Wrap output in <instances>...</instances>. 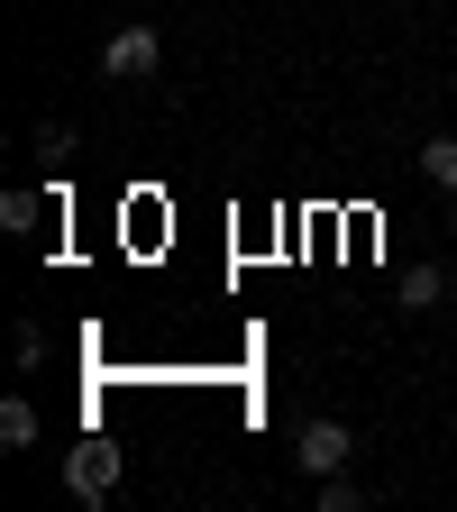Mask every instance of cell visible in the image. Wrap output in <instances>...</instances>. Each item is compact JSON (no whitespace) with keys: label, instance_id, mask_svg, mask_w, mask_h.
I'll return each instance as SVG.
<instances>
[{"label":"cell","instance_id":"1","mask_svg":"<svg viewBox=\"0 0 457 512\" xmlns=\"http://www.w3.org/2000/svg\"><path fill=\"white\" fill-rule=\"evenodd\" d=\"M156 64H165V37H156L147 19H128V28H110V46H101V74H110V83H147Z\"/></svg>","mask_w":457,"mask_h":512},{"label":"cell","instance_id":"2","mask_svg":"<svg viewBox=\"0 0 457 512\" xmlns=\"http://www.w3.org/2000/svg\"><path fill=\"white\" fill-rule=\"evenodd\" d=\"M119 476H128V448H110V439H83L74 458H64V485H74L83 503H110Z\"/></svg>","mask_w":457,"mask_h":512},{"label":"cell","instance_id":"3","mask_svg":"<svg viewBox=\"0 0 457 512\" xmlns=\"http://www.w3.org/2000/svg\"><path fill=\"white\" fill-rule=\"evenodd\" d=\"M293 458H302L311 476H339V467L357 458V439H348V421H302V439H293Z\"/></svg>","mask_w":457,"mask_h":512},{"label":"cell","instance_id":"4","mask_svg":"<svg viewBox=\"0 0 457 512\" xmlns=\"http://www.w3.org/2000/svg\"><path fill=\"white\" fill-rule=\"evenodd\" d=\"M0 448H37V403H28V394L0 403Z\"/></svg>","mask_w":457,"mask_h":512},{"label":"cell","instance_id":"5","mask_svg":"<svg viewBox=\"0 0 457 512\" xmlns=\"http://www.w3.org/2000/svg\"><path fill=\"white\" fill-rule=\"evenodd\" d=\"M421 174L439 183V192H457V138L439 128V138H421Z\"/></svg>","mask_w":457,"mask_h":512},{"label":"cell","instance_id":"6","mask_svg":"<svg viewBox=\"0 0 457 512\" xmlns=\"http://www.w3.org/2000/svg\"><path fill=\"white\" fill-rule=\"evenodd\" d=\"M311 503H320V512H357L366 494H357V476L339 467V476H320V494H311Z\"/></svg>","mask_w":457,"mask_h":512},{"label":"cell","instance_id":"7","mask_svg":"<svg viewBox=\"0 0 457 512\" xmlns=\"http://www.w3.org/2000/svg\"><path fill=\"white\" fill-rule=\"evenodd\" d=\"M439 293H448V275H439V266H412V275H403V302H412V311H430Z\"/></svg>","mask_w":457,"mask_h":512},{"label":"cell","instance_id":"8","mask_svg":"<svg viewBox=\"0 0 457 512\" xmlns=\"http://www.w3.org/2000/svg\"><path fill=\"white\" fill-rule=\"evenodd\" d=\"M37 211H46L37 192H10V202H0V229H19V238H28V229H37Z\"/></svg>","mask_w":457,"mask_h":512}]
</instances>
